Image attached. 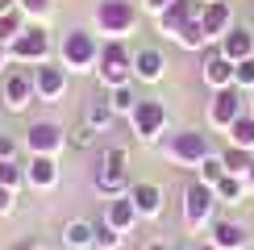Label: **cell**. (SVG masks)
I'll return each instance as SVG.
<instances>
[{
	"label": "cell",
	"instance_id": "obj_1",
	"mask_svg": "<svg viewBox=\"0 0 254 250\" xmlns=\"http://www.w3.org/2000/svg\"><path fill=\"white\" fill-rule=\"evenodd\" d=\"M55 55V42H50V29L42 25V21H29L21 34L8 42V59L17 62V67H38V62H50Z\"/></svg>",
	"mask_w": 254,
	"mask_h": 250
},
{
	"label": "cell",
	"instance_id": "obj_2",
	"mask_svg": "<svg viewBox=\"0 0 254 250\" xmlns=\"http://www.w3.org/2000/svg\"><path fill=\"white\" fill-rule=\"evenodd\" d=\"M96 79L104 88H125V83H133V55L129 46H125L121 38H109L100 46V62H96Z\"/></svg>",
	"mask_w": 254,
	"mask_h": 250
},
{
	"label": "cell",
	"instance_id": "obj_3",
	"mask_svg": "<svg viewBox=\"0 0 254 250\" xmlns=\"http://www.w3.org/2000/svg\"><path fill=\"white\" fill-rule=\"evenodd\" d=\"M59 62L67 71H96L100 62V42L92 29H67L59 42Z\"/></svg>",
	"mask_w": 254,
	"mask_h": 250
},
{
	"label": "cell",
	"instance_id": "obj_4",
	"mask_svg": "<svg viewBox=\"0 0 254 250\" xmlns=\"http://www.w3.org/2000/svg\"><path fill=\"white\" fill-rule=\"evenodd\" d=\"M163 154L171 163H179V167H200L213 154V138H208L204 129H179V133H171V138L163 142Z\"/></svg>",
	"mask_w": 254,
	"mask_h": 250
},
{
	"label": "cell",
	"instance_id": "obj_5",
	"mask_svg": "<svg viewBox=\"0 0 254 250\" xmlns=\"http://www.w3.org/2000/svg\"><path fill=\"white\" fill-rule=\"evenodd\" d=\"M137 25V4L133 0H100L96 4V34L104 38H125Z\"/></svg>",
	"mask_w": 254,
	"mask_h": 250
},
{
	"label": "cell",
	"instance_id": "obj_6",
	"mask_svg": "<svg viewBox=\"0 0 254 250\" xmlns=\"http://www.w3.org/2000/svg\"><path fill=\"white\" fill-rule=\"evenodd\" d=\"M129 125H133V133H137V142H158L163 138V129H167V104L163 100H154V96H142L133 104V113H129Z\"/></svg>",
	"mask_w": 254,
	"mask_h": 250
},
{
	"label": "cell",
	"instance_id": "obj_7",
	"mask_svg": "<svg viewBox=\"0 0 254 250\" xmlns=\"http://www.w3.org/2000/svg\"><path fill=\"white\" fill-rule=\"evenodd\" d=\"M221 200H217V192L208 184H188L184 188V225L188 229H204L208 221H213V208H217Z\"/></svg>",
	"mask_w": 254,
	"mask_h": 250
},
{
	"label": "cell",
	"instance_id": "obj_8",
	"mask_svg": "<svg viewBox=\"0 0 254 250\" xmlns=\"http://www.w3.org/2000/svg\"><path fill=\"white\" fill-rule=\"evenodd\" d=\"M0 100H4L8 113H25L29 104L38 100V92H34V71H29V67L8 71L4 83H0Z\"/></svg>",
	"mask_w": 254,
	"mask_h": 250
},
{
	"label": "cell",
	"instance_id": "obj_9",
	"mask_svg": "<svg viewBox=\"0 0 254 250\" xmlns=\"http://www.w3.org/2000/svg\"><path fill=\"white\" fill-rule=\"evenodd\" d=\"M67 75L71 71L63 67V62H38L34 67V92L42 104H59L63 92H67Z\"/></svg>",
	"mask_w": 254,
	"mask_h": 250
},
{
	"label": "cell",
	"instance_id": "obj_10",
	"mask_svg": "<svg viewBox=\"0 0 254 250\" xmlns=\"http://www.w3.org/2000/svg\"><path fill=\"white\" fill-rule=\"evenodd\" d=\"M63 146H67V133H63L59 121H29V129H25V150L29 154H55L59 159Z\"/></svg>",
	"mask_w": 254,
	"mask_h": 250
},
{
	"label": "cell",
	"instance_id": "obj_11",
	"mask_svg": "<svg viewBox=\"0 0 254 250\" xmlns=\"http://www.w3.org/2000/svg\"><path fill=\"white\" fill-rule=\"evenodd\" d=\"M238 117H242V88L238 83L213 92V100H208V125H213V129H229Z\"/></svg>",
	"mask_w": 254,
	"mask_h": 250
},
{
	"label": "cell",
	"instance_id": "obj_12",
	"mask_svg": "<svg viewBox=\"0 0 254 250\" xmlns=\"http://www.w3.org/2000/svg\"><path fill=\"white\" fill-rule=\"evenodd\" d=\"M200 25H204L208 42H221L229 34V29L238 25L234 21V8H229V0H213V4H200Z\"/></svg>",
	"mask_w": 254,
	"mask_h": 250
},
{
	"label": "cell",
	"instance_id": "obj_13",
	"mask_svg": "<svg viewBox=\"0 0 254 250\" xmlns=\"http://www.w3.org/2000/svg\"><path fill=\"white\" fill-rule=\"evenodd\" d=\"M192 17H200V0H171V4H167L154 21H158V34L175 38V34H179V29H184Z\"/></svg>",
	"mask_w": 254,
	"mask_h": 250
},
{
	"label": "cell",
	"instance_id": "obj_14",
	"mask_svg": "<svg viewBox=\"0 0 254 250\" xmlns=\"http://www.w3.org/2000/svg\"><path fill=\"white\" fill-rule=\"evenodd\" d=\"M25 184L38 188V192H50L59 184V159L55 154H29L25 163Z\"/></svg>",
	"mask_w": 254,
	"mask_h": 250
},
{
	"label": "cell",
	"instance_id": "obj_15",
	"mask_svg": "<svg viewBox=\"0 0 254 250\" xmlns=\"http://www.w3.org/2000/svg\"><path fill=\"white\" fill-rule=\"evenodd\" d=\"M104 221H109L113 229H121V234H129V229L142 221L133 196H129V192H125V196H109V200H104Z\"/></svg>",
	"mask_w": 254,
	"mask_h": 250
},
{
	"label": "cell",
	"instance_id": "obj_16",
	"mask_svg": "<svg viewBox=\"0 0 254 250\" xmlns=\"http://www.w3.org/2000/svg\"><path fill=\"white\" fill-rule=\"evenodd\" d=\"M129 196H133L137 213H142V221H158V217H163V188H158V184L137 180V184L129 188Z\"/></svg>",
	"mask_w": 254,
	"mask_h": 250
},
{
	"label": "cell",
	"instance_id": "obj_17",
	"mask_svg": "<svg viewBox=\"0 0 254 250\" xmlns=\"http://www.w3.org/2000/svg\"><path fill=\"white\" fill-rule=\"evenodd\" d=\"M167 75V59H163V50H154V46H142L133 55V79H142V83H158Z\"/></svg>",
	"mask_w": 254,
	"mask_h": 250
},
{
	"label": "cell",
	"instance_id": "obj_18",
	"mask_svg": "<svg viewBox=\"0 0 254 250\" xmlns=\"http://www.w3.org/2000/svg\"><path fill=\"white\" fill-rule=\"evenodd\" d=\"M217 50H221L229 62H242V59H250V55H254V34H250V29H242V25H234L225 38L217 42Z\"/></svg>",
	"mask_w": 254,
	"mask_h": 250
},
{
	"label": "cell",
	"instance_id": "obj_19",
	"mask_svg": "<svg viewBox=\"0 0 254 250\" xmlns=\"http://www.w3.org/2000/svg\"><path fill=\"white\" fill-rule=\"evenodd\" d=\"M234 67H238V62H229L225 55H221V50H213V55L204 59V83H208L213 92L234 88Z\"/></svg>",
	"mask_w": 254,
	"mask_h": 250
},
{
	"label": "cell",
	"instance_id": "obj_20",
	"mask_svg": "<svg viewBox=\"0 0 254 250\" xmlns=\"http://www.w3.org/2000/svg\"><path fill=\"white\" fill-rule=\"evenodd\" d=\"M96 188L104 196H125L129 192V171H125V167H113V163H100L96 167Z\"/></svg>",
	"mask_w": 254,
	"mask_h": 250
},
{
	"label": "cell",
	"instance_id": "obj_21",
	"mask_svg": "<svg viewBox=\"0 0 254 250\" xmlns=\"http://www.w3.org/2000/svg\"><path fill=\"white\" fill-rule=\"evenodd\" d=\"M208 242L221 250H242V246H250V238H246V225H238V221H213Z\"/></svg>",
	"mask_w": 254,
	"mask_h": 250
},
{
	"label": "cell",
	"instance_id": "obj_22",
	"mask_svg": "<svg viewBox=\"0 0 254 250\" xmlns=\"http://www.w3.org/2000/svg\"><path fill=\"white\" fill-rule=\"evenodd\" d=\"M63 246H71V250H92L96 246V225L92 221H67L63 225Z\"/></svg>",
	"mask_w": 254,
	"mask_h": 250
},
{
	"label": "cell",
	"instance_id": "obj_23",
	"mask_svg": "<svg viewBox=\"0 0 254 250\" xmlns=\"http://www.w3.org/2000/svg\"><path fill=\"white\" fill-rule=\"evenodd\" d=\"M83 121H88L96 133H104V129H109V125L117 121V113H113L109 96H96V100H92V104H88V113H83Z\"/></svg>",
	"mask_w": 254,
	"mask_h": 250
},
{
	"label": "cell",
	"instance_id": "obj_24",
	"mask_svg": "<svg viewBox=\"0 0 254 250\" xmlns=\"http://www.w3.org/2000/svg\"><path fill=\"white\" fill-rule=\"evenodd\" d=\"M246 188H250L246 175H225V180H221L213 192H217L221 204H242V200H246Z\"/></svg>",
	"mask_w": 254,
	"mask_h": 250
},
{
	"label": "cell",
	"instance_id": "obj_25",
	"mask_svg": "<svg viewBox=\"0 0 254 250\" xmlns=\"http://www.w3.org/2000/svg\"><path fill=\"white\" fill-rule=\"evenodd\" d=\"M25 25H29V17L21 13V4L4 8V13H0V42H4V46H8V42H13V38H17L21 29H25Z\"/></svg>",
	"mask_w": 254,
	"mask_h": 250
},
{
	"label": "cell",
	"instance_id": "obj_26",
	"mask_svg": "<svg viewBox=\"0 0 254 250\" xmlns=\"http://www.w3.org/2000/svg\"><path fill=\"white\" fill-rule=\"evenodd\" d=\"M221 163H225V171H229V175H246V171H250V163H254V150H242V146L229 142L225 150H221Z\"/></svg>",
	"mask_w": 254,
	"mask_h": 250
},
{
	"label": "cell",
	"instance_id": "obj_27",
	"mask_svg": "<svg viewBox=\"0 0 254 250\" xmlns=\"http://www.w3.org/2000/svg\"><path fill=\"white\" fill-rule=\"evenodd\" d=\"M229 142L234 146H242V150H254V113H242V117L229 125Z\"/></svg>",
	"mask_w": 254,
	"mask_h": 250
},
{
	"label": "cell",
	"instance_id": "obj_28",
	"mask_svg": "<svg viewBox=\"0 0 254 250\" xmlns=\"http://www.w3.org/2000/svg\"><path fill=\"white\" fill-rule=\"evenodd\" d=\"M175 42H179L184 50H204V46H208V34H204V25H200V17L188 21V25L175 34Z\"/></svg>",
	"mask_w": 254,
	"mask_h": 250
},
{
	"label": "cell",
	"instance_id": "obj_29",
	"mask_svg": "<svg viewBox=\"0 0 254 250\" xmlns=\"http://www.w3.org/2000/svg\"><path fill=\"white\" fill-rule=\"evenodd\" d=\"M137 100H142V96L133 92V83H125V88H113V92H109V104H113V113H117V117H129Z\"/></svg>",
	"mask_w": 254,
	"mask_h": 250
},
{
	"label": "cell",
	"instance_id": "obj_30",
	"mask_svg": "<svg viewBox=\"0 0 254 250\" xmlns=\"http://www.w3.org/2000/svg\"><path fill=\"white\" fill-rule=\"evenodd\" d=\"M196 171H200L196 180H200V184H208V188H217V184H221V180L229 175V171H225V163H221V154H208V159L200 163Z\"/></svg>",
	"mask_w": 254,
	"mask_h": 250
},
{
	"label": "cell",
	"instance_id": "obj_31",
	"mask_svg": "<svg viewBox=\"0 0 254 250\" xmlns=\"http://www.w3.org/2000/svg\"><path fill=\"white\" fill-rule=\"evenodd\" d=\"M0 184L21 192V188H25V167H21L17 159H0Z\"/></svg>",
	"mask_w": 254,
	"mask_h": 250
},
{
	"label": "cell",
	"instance_id": "obj_32",
	"mask_svg": "<svg viewBox=\"0 0 254 250\" xmlns=\"http://www.w3.org/2000/svg\"><path fill=\"white\" fill-rule=\"evenodd\" d=\"M121 242H125L121 229H113L109 221H100V225H96V250H117Z\"/></svg>",
	"mask_w": 254,
	"mask_h": 250
},
{
	"label": "cell",
	"instance_id": "obj_33",
	"mask_svg": "<svg viewBox=\"0 0 254 250\" xmlns=\"http://www.w3.org/2000/svg\"><path fill=\"white\" fill-rule=\"evenodd\" d=\"M234 83H238L242 92H254V55H250V59H242L238 67H234Z\"/></svg>",
	"mask_w": 254,
	"mask_h": 250
},
{
	"label": "cell",
	"instance_id": "obj_34",
	"mask_svg": "<svg viewBox=\"0 0 254 250\" xmlns=\"http://www.w3.org/2000/svg\"><path fill=\"white\" fill-rule=\"evenodd\" d=\"M21 13H25L29 21H46L50 17V0H17Z\"/></svg>",
	"mask_w": 254,
	"mask_h": 250
},
{
	"label": "cell",
	"instance_id": "obj_35",
	"mask_svg": "<svg viewBox=\"0 0 254 250\" xmlns=\"http://www.w3.org/2000/svg\"><path fill=\"white\" fill-rule=\"evenodd\" d=\"M67 142H71V146H75V150H88V146H92V142H96V129H92V125H88V121H83V125H79V129H71V138H67Z\"/></svg>",
	"mask_w": 254,
	"mask_h": 250
},
{
	"label": "cell",
	"instance_id": "obj_36",
	"mask_svg": "<svg viewBox=\"0 0 254 250\" xmlns=\"http://www.w3.org/2000/svg\"><path fill=\"white\" fill-rule=\"evenodd\" d=\"M13 208H17V192H13V188H4V184H0V217H8Z\"/></svg>",
	"mask_w": 254,
	"mask_h": 250
},
{
	"label": "cell",
	"instance_id": "obj_37",
	"mask_svg": "<svg viewBox=\"0 0 254 250\" xmlns=\"http://www.w3.org/2000/svg\"><path fill=\"white\" fill-rule=\"evenodd\" d=\"M100 163H113V167H125L129 163V154H125V146H109V150H104V159Z\"/></svg>",
	"mask_w": 254,
	"mask_h": 250
},
{
	"label": "cell",
	"instance_id": "obj_38",
	"mask_svg": "<svg viewBox=\"0 0 254 250\" xmlns=\"http://www.w3.org/2000/svg\"><path fill=\"white\" fill-rule=\"evenodd\" d=\"M0 159H17V138L13 133H0Z\"/></svg>",
	"mask_w": 254,
	"mask_h": 250
},
{
	"label": "cell",
	"instance_id": "obj_39",
	"mask_svg": "<svg viewBox=\"0 0 254 250\" xmlns=\"http://www.w3.org/2000/svg\"><path fill=\"white\" fill-rule=\"evenodd\" d=\"M167 4H171V0H142V8H146V13H150V17H158V13H163Z\"/></svg>",
	"mask_w": 254,
	"mask_h": 250
},
{
	"label": "cell",
	"instance_id": "obj_40",
	"mask_svg": "<svg viewBox=\"0 0 254 250\" xmlns=\"http://www.w3.org/2000/svg\"><path fill=\"white\" fill-rule=\"evenodd\" d=\"M142 250H171V242H163V238H150V242H146Z\"/></svg>",
	"mask_w": 254,
	"mask_h": 250
},
{
	"label": "cell",
	"instance_id": "obj_41",
	"mask_svg": "<svg viewBox=\"0 0 254 250\" xmlns=\"http://www.w3.org/2000/svg\"><path fill=\"white\" fill-rule=\"evenodd\" d=\"M8 62H13V59H8V46L0 42V75H4V67H8Z\"/></svg>",
	"mask_w": 254,
	"mask_h": 250
},
{
	"label": "cell",
	"instance_id": "obj_42",
	"mask_svg": "<svg viewBox=\"0 0 254 250\" xmlns=\"http://www.w3.org/2000/svg\"><path fill=\"white\" fill-rule=\"evenodd\" d=\"M17 250H46V246H38V242H21Z\"/></svg>",
	"mask_w": 254,
	"mask_h": 250
},
{
	"label": "cell",
	"instance_id": "obj_43",
	"mask_svg": "<svg viewBox=\"0 0 254 250\" xmlns=\"http://www.w3.org/2000/svg\"><path fill=\"white\" fill-rule=\"evenodd\" d=\"M196 250H221V246H213V242H200V246H196Z\"/></svg>",
	"mask_w": 254,
	"mask_h": 250
},
{
	"label": "cell",
	"instance_id": "obj_44",
	"mask_svg": "<svg viewBox=\"0 0 254 250\" xmlns=\"http://www.w3.org/2000/svg\"><path fill=\"white\" fill-rule=\"evenodd\" d=\"M246 184H250V188H254V163H250V171H246Z\"/></svg>",
	"mask_w": 254,
	"mask_h": 250
},
{
	"label": "cell",
	"instance_id": "obj_45",
	"mask_svg": "<svg viewBox=\"0 0 254 250\" xmlns=\"http://www.w3.org/2000/svg\"><path fill=\"white\" fill-rule=\"evenodd\" d=\"M17 4V0H0V13H4V8H13Z\"/></svg>",
	"mask_w": 254,
	"mask_h": 250
},
{
	"label": "cell",
	"instance_id": "obj_46",
	"mask_svg": "<svg viewBox=\"0 0 254 250\" xmlns=\"http://www.w3.org/2000/svg\"><path fill=\"white\" fill-rule=\"evenodd\" d=\"M250 113H254V92H250Z\"/></svg>",
	"mask_w": 254,
	"mask_h": 250
},
{
	"label": "cell",
	"instance_id": "obj_47",
	"mask_svg": "<svg viewBox=\"0 0 254 250\" xmlns=\"http://www.w3.org/2000/svg\"><path fill=\"white\" fill-rule=\"evenodd\" d=\"M200 4H213V0H200Z\"/></svg>",
	"mask_w": 254,
	"mask_h": 250
},
{
	"label": "cell",
	"instance_id": "obj_48",
	"mask_svg": "<svg viewBox=\"0 0 254 250\" xmlns=\"http://www.w3.org/2000/svg\"><path fill=\"white\" fill-rule=\"evenodd\" d=\"M242 250H250V246H242Z\"/></svg>",
	"mask_w": 254,
	"mask_h": 250
},
{
	"label": "cell",
	"instance_id": "obj_49",
	"mask_svg": "<svg viewBox=\"0 0 254 250\" xmlns=\"http://www.w3.org/2000/svg\"><path fill=\"white\" fill-rule=\"evenodd\" d=\"M250 250H254V242H250Z\"/></svg>",
	"mask_w": 254,
	"mask_h": 250
}]
</instances>
